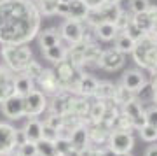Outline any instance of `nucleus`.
<instances>
[{"label": "nucleus", "instance_id": "1", "mask_svg": "<svg viewBox=\"0 0 157 156\" xmlns=\"http://www.w3.org/2000/svg\"><path fill=\"white\" fill-rule=\"evenodd\" d=\"M40 14L37 7L25 0H2L0 2V42L26 44L37 37Z\"/></svg>", "mask_w": 157, "mask_h": 156}, {"label": "nucleus", "instance_id": "2", "mask_svg": "<svg viewBox=\"0 0 157 156\" xmlns=\"http://www.w3.org/2000/svg\"><path fill=\"white\" fill-rule=\"evenodd\" d=\"M2 56L6 60V68L12 74H23L32 60V51L26 44H6L2 47Z\"/></svg>", "mask_w": 157, "mask_h": 156}, {"label": "nucleus", "instance_id": "3", "mask_svg": "<svg viewBox=\"0 0 157 156\" xmlns=\"http://www.w3.org/2000/svg\"><path fill=\"white\" fill-rule=\"evenodd\" d=\"M23 107H25V116L37 117L47 109V96L39 89H33L23 96Z\"/></svg>", "mask_w": 157, "mask_h": 156}, {"label": "nucleus", "instance_id": "4", "mask_svg": "<svg viewBox=\"0 0 157 156\" xmlns=\"http://www.w3.org/2000/svg\"><path fill=\"white\" fill-rule=\"evenodd\" d=\"M59 37L61 40L68 42L70 46L73 44H78L86 39V32H84V27L80 21H73V19H65L59 27Z\"/></svg>", "mask_w": 157, "mask_h": 156}, {"label": "nucleus", "instance_id": "5", "mask_svg": "<svg viewBox=\"0 0 157 156\" xmlns=\"http://www.w3.org/2000/svg\"><path fill=\"white\" fill-rule=\"evenodd\" d=\"M135 146V139L129 132H110L108 135V147L115 153V154H126L131 153Z\"/></svg>", "mask_w": 157, "mask_h": 156}, {"label": "nucleus", "instance_id": "6", "mask_svg": "<svg viewBox=\"0 0 157 156\" xmlns=\"http://www.w3.org/2000/svg\"><path fill=\"white\" fill-rule=\"evenodd\" d=\"M35 83L39 84V91H42L44 95H56L58 91H61V84H59V79H58L56 72L54 70H51V68H45L42 70L40 74V77L35 81Z\"/></svg>", "mask_w": 157, "mask_h": 156}, {"label": "nucleus", "instance_id": "7", "mask_svg": "<svg viewBox=\"0 0 157 156\" xmlns=\"http://www.w3.org/2000/svg\"><path fill=\"white\" fill-rule=\"evenodd\" d=\"M98 67L105 68V70H117V68H121L124 65V55L122 53H119L115 47H110V49H105L101 51V56L100 60H98V63H96Z\"/></svg>", "mask_w": 157, "mask_h": 156}, {"label": "nucleus", "instance_id": "8", "mask_svg": "<svg viewBox=\"0 0 157 156\" xmlns=\"http://www.w3.org/2000/svg\"><path fill=\"white\" fill-rule=\"evenodd\" d=\"M2 105V112L4 116L9 117V119H19L21 116H25V107H23V96L19 95H11L9 98L0 104Z\"/></svg>", "mask_w": 157, "mask_h": 156}, {"label": "nucleus", "instance_id": "9", "mask_svg": "<svg viewBox=\"0 0 157 156\" xmlns=\"http://www.w3.org/2000/svg\"><path fill=\"white\" fill-rule=\"evenodd\" d=\"M14 132L16 128L9 123H0V156L12 153L16 149L14 146Z\"/></svg>", "mask_w": 157, "mask_h": 156}, {"label": "nucleus", "instance_id": "10", "mask_svg": "<svg viewBox=\"0 0 157 156\" xmlns=\"http://www.w3.org/2000/svg\"><path fill=\"white\" fill-rule=\"evenodd\" d=\"M73 95L67 89H61L58 91L56 95H52V100H51V114H58V116H65L68 112V107H70V102H72Z\"/></svg>", "mask_w": 157, "mask_h": 156}, {"label": "nucleus", "instance_id": "11", "mask_svg": "<svg viewBox=\"0 0 157 156\" xmlns=\"http://www.w3.org/2000/svg\"><path fill=\"white\" fill-rule=\"evenodd\" d=\"M14 79H16V74H12L6 67H0V104L16 93L14 91Z\"/></svg>", "mask_w": 157, "mask_h": 156}, {"label": "nucleus", "instance_id": "12", "mask_svg": "<svg viewBox=\"0 0 157 156\" xmlns=\"http://www.w3.org/2000/svg\"><path fill=\"white\" fill-rule=\"evenodd\" d=\"M70 140V146H72V149L75 151H80L86 149L87 146H89V133H87V128H86V125H80L77 128L72 130V133L68 137Z\"/></svg>", "mask_w": 157, "mask_h": 156}, {"label": "nucleus", "instance_id": "13", "mask_svg": "<svg viewBox=\"0 0 157 156\" xmlns=\"http://www.w3.org/2000/svg\"><path fill=\"white\" fill-rule=\"evenodd\" d=\"M145 76L140 72V70H126V72L122 74V81H121V84H122L126 89H129V91H138V89L145 84Z\"/></svg>", "mask_w": 157, "mask_h": 156}, {"label": "nucleus", "instance_id": "14", "mask_svg": "<svg viewBox=\"0 0 157 156\" xmlns=\"http://www.w3.org/2000/svg\"><path fill=\"white\" fill-rule=\"evenodd\" d=\"M37 39H39V44L42 47V51L47 49V47H52L56 44H61V37H59V30L58 28H47V30H42L37 34Z\"/></svg>", "mask_w": 157, "mask_h": 156}, {"label": "nucleus", "instance_id": "15", "mask_svg": "<svg viewBox=\"0 0 157 156\" xmlns=\"http://www.w3.org/2000/svg\"><path fill=\"white\" fill-rule=\"evenodd\" d=\"M96 86H98V79L89 76V74H82L80 79H78L77 84V91L82 98H87V96H93L96 91Z\"/></svg>", "mask_w": 157, "mask_h": 156}, {"label": "nucleus", "instance_id": "16", "mask_svg": "<svg viewBox=\"0 0 157 156\" xmlns=\"http://www.w3.org/2000/svg\"><path fill=\"white\" fill-rule=\"evenodd\" d=\"M87 12L89 9L82 0H68V19L82 23L87 18Z\"/></svg>", "mask_w": 157, "mask_h": 156}, {"label": "nucleus", "instance_id": "17", "mask_svg": "<svg viewBox=\"0 0 157 156\" xmlns=\"http://www.w3.org/2000/svg\"><path fill=\"white\" fill-rule=\"evenodd\" d=\"M23 133H25V137H26L28 142L37 144V142L42 139V123H40L39 119H35V117L28 119L26 125H25V128H23Z\"/></svg>", "mask_w": 157, "mask_h": 156}, {"label": "nucleus", "instance_id": "18", "mask_svg": "<svg viewBox=\"0 0 157 156\" xmlns=\"http://www.w3.org/2000/svg\"><path fill=\"white\" fill-rule=\"evenodd\" d=\"M96 100L101 102H113V96H115V86L108 81H98V86H96L94 95Z\"/></svg>", "mask_w": 157, "mask_h": 156}, {"label": "nucleus", "instance_id": "19", "mask_svg": "<svg viewBox=\"0 0 157 156\" xmlns=\"http://www.w3.org/2000/svg\"><path fill=\"white\" fill-rule=\"evenodd\" d=\"M98 12H100L101 19H103V23H115L119 19V16H121V12H122V9H121V6H113V4H103L101 7H98Z\"/></svg>", "mask_w": 157, "mask_h": 156}, {"label": "nucleus", "instance_id": "20", "mask_svg": "<svg viewBox=\"0 0 157 156\" xmlns=\"http://www.w3.org/2000/svg\"><path fill=\"white\" fill-rule=\"evenodd\" d=\"M67 46L63 44H56V46H52V47H47V49H44L42 53H44V58L45 60H49L52 61V63H59V61L63 60H67Z\"/></svg>", "mask_w": 157, "mask_h": 156}, {"label": "nucleus", "instance_id": "21", "mask_svg": "<svg viewBox=\"0 0 157 156\" xmlns=\"http://www.w3.org/2000/svg\"><path fill=\"white\" fill-rule=\"evenodd\" d=\"M33 89H35V83L30 77H26L25 74L16 76V79H14V91H16V95L25 96V95H28L30 91H33Z\"/></svg>", "mask_w": 157, "mask_h": 156}, {"label": "nucleus", "instance_id": "22", "mask_svg": "<svg viewBox=\"0 0 157 156\" xmlns=\"http://www.w3.org/2000/svg\"><path fill=\"white\" fill-rule=\"evenodd\" d=\"M113 42H115V49H117L119 53H122V55L133 53V49H135V44H136L135 40L129 39V37L124 34V32H119V34L115 35Z\"/></svg>", "mask_w": 157, "mask_h": 156}, {"label": "nucleus", "instance_id": "23", "mask_svg": "<svg viewBox=\"0 0 157 156\" xmlns=\"http://www.w3.org/2000/svg\"><path fill=\"white\" fill-rule=\"evenodd\" d=\"M94 34H96L98 39L108 42V40L115 39V35H117L119 32H117V28H115V25H112V23H100V25L94 28Z\"/></svg>", "mask_w": 157, "mask_h": 156}, {"label": "nucleus", "instance_id": "24", "mask_svg": "<svg viewBox=\"0 0 157 156\" xmlns=\"http://www.w3.org/2000/svg\"><path fill=\"white\" fill-rule=\"evenodd\" d=\"M82 55H84V63H98L101 56V49L93 42H87L84 40V49H82Z\"/></svg>", "mask_w": 157, "mask_h": 156}, {"label": "nucleus", "instance_id": "25", "mask_svg": "<svg viewBox=\"0 0 157 156\" xmlns=\"http://www.w3.org/2000/svg\"><path fill=\"white\" fill-rule=\"evenodd\" d=\"M133 23H135L136 27L140 28L143 34H150L152 30H154V21H152V18L147 14V12H141V14H133Z\"/></svg>", "mask_w": 157, "mask_h": 156}, {"label": "nucleus", "instance_id": "26", "mask_svg": "<svg viewBox=\"0 0 157 156\" xmlns=\"http://www.w3.org/2000/svg\"><path fill=\"white\" fill-rule=\"evenodd\" d=\"M154 96H155V89L152 86V83H145L138 91H135V100L138 104H143V102H154Z\"/></svg>", "mask_w": 157, "mask_h": 156}, {"label": "nucleus", "instance_id": "27", "mask_svg": "<svg viewBox=\"0 0 157 156\" xmlns=\"http://www.w3.org/2000/svg\"><path fill=\"white\" fill-rule=\"evenodd\" d=\"M133 100H135V93H133V91L126 89L122 84L115 86V96H113V102H115V104L126 105V104H129V102H133Z\"/></svg>", "mask_w": 157, "mask_h": 156}, {"label": "nucleus", "instance_id": "28", "mask_svg": "<svg viewBox=\"0 0 157 156\" xmlns=\"http://www.w3.org/2000/svg\"><path fill=\"white\" fill-rule=\"evenodd\" d=\"M105 107H107V102H101V100H96L89 105V114L87 116L91 117L93 123H100L103 119V114H105Z\"/></svg>", "mask_w": 157, "mask_h": 156}, {"label": "nucleus", "instance_id": "29", "mask_svg": "<svg viewBox=\"0 0 157 156\" xmlns=\"http://www.w3.org/2000/svg\"><path fill=\"white\" fill-rule=\"evenodd\" d=\"M143 107H141V104H138L136 100L129 102V104H126V105H122V114L126 117H129L131 121L133 119H136V117L140 116V114H143Z\"/></svg>", "mask_w": 157, "mask_h": 156}, {"label": "nucleus", "instance_id": "30", "mask_svg": "<svg viewBox=\"0 0 157 156\" xmlns=\"http://www.w3.org/2000/svg\"><path fill=\"white\" fill-rule=\"evenodd\" d=\"M56 4L58 0H39V4H37V11L39 14L42 16H52V14H56Z\"/></svg>", "mask_w": 157, "mask_h": 156}, {"label": "nucleus", "instance_id": "31", "mask_svg": "<svg viewBox=\"0 0 157 156\" xmlns=\"http://www.w3.org/2000/svg\"><path fill=\"white\" fill-rule=\"evenodd\" d=\"M37 156H58L54 149V142H47V140L40 139L37 142Z\"/></svg>", "mask_w": 157, "mask_h": 156}, {"label": "nucleus", "instance_id": "32", "mask_svg": "<svg viewBox=\"0 0 157 156\" xmlns=\"http://www.w3.org/2000/svg\"><path fill=\"white\" fill-rule=\"evenodd\" d=\"M42 70H44V68H42V65H40L39 61L30 60V63L26 65V68L23 70V74H25L26 77H30V79H32V81L35 83V81H37V79L40 77V74H42Z\"/></svg>", "mask_w": 157, "mask_h": 156}, {"label": "nucleus", "instance_id": "33", "mask_svg": "<svg viewBox=\"0 0 157 156\" xmlns=\"http://www.w3.org/2000/svg\"><path fill=\"white\" fill-rule=\"evenodd\" d=\"M14 153H16L17 156H37V146H35L33 142H28V140H26L25 144L16 147Z\"/></svg>", "mask_w": 157, "mask_h": 156}, {"label": "nucleus", "instance_id": "34", "mask_svg": "<svg viewBox=\"0 0 157 156\" xmlns=\"http://www.w3.org/2000/svg\"><path fill=\"white\" fill-rule=\"evenodd\" d=\"M150 7V2L148 0H129V9L133 14H141V12H147Z\"/></svg>", "mask_w": 157, "mask_h": 156}, {"label": "nucleus", "instance_id": "35", "mask_svg": "<svg viewBox=\"0 0 157 156\" xmlns=\"http://www.w3.org/2000/svg\"><path fill=\"white\" fill-rule=\"evenodd\" d=\"M124 34L128 35L129 39H133L135 42H138V40H141L143 37H145V34H143V32H141L140 28H138V27L135 25V23H133V19H131V23H129L128 27H126Z\"/></svg>", "mask_w": 157, "mask_h": 156}, {"label": "nucleus", "instance_id": "36", "mask_svg": "<svg viewBox=\"0 0 157 156\" xmlns=\"http://www.w3.org/2000/svg\"><path fill=\"white\" fill-rule=\"evenodd\" d=\"M140 135L145 142H155L157 140V128H154L150 125H145L143 128H140Z\"/></svg>", "mask_w": 157, "mask_h": 156}, {"label": "nucleus", "instance_id": "37", "mask_svg": "<svg viewBox=\"0 0 157 156\" xmlns=\"http://www.w3.org/2000/svg\"><path fill=\"white\" fill-rule=\"evenodd\" d=\"M54 149H56V154H58V156L67 154L68 151L72 149V146H70V140H68V139H61V137H58V139L54 140Z\"/></svg>", "mask_w": 157, "mask_h": 156}, {"label": "nucleus", "instance_id": "38", "mask_svg": "<svg viewBox=\"0 0 157 156\" xmlns=\"http://www.w3.org/2000/svg\"><path fill=\"white\" fill-rule=\"evenodd\" d=\"M45 125L51 126V128H54V130H59V128H63V125H65V117L58 116V114H49V117L45 119Z\"/></svg>", "mask_w": 157, "mask_h": 156}, {"label": "nucleus", "instance_id": "39", "mask_svg": "<svg viewBox=\"0 0 157 156\" xmlns=\"http://www.w3.org/2000/svg\"><path fill=\"white\" fill-rule=\"evenodd\" d=\"M131 19H133V16H129L128 12H121V16H119V19L113 25H115V28H117V32H124L126 30V27H128L129 23H131Z\"/></svg>", "mask_w": 157, "mask_h": 156}, {"label": "nucleus", "instance_id": "40", "mask_svg": "<svg viewBox=\"0 0 157 156\" xmlns=\"http://www.w3.org/2000/svg\"><path fill=\"white\" fill-rule=\"evenodd\" d=\"M42 139L47 140V142H54L58 139V130L51 128L45 123H42Z\"/></svg>", "mask_w": 157, "mask_h": 156}, {"label": "nucleus", "instance_id": "41", "mask_svg": "<svg viewBox=\"0 0 157 156\" xmlns=\"http://www.w3.org/2000/svg\"><path fill=\"white\" fill-rule=\"evenodd\" d=\"M145 119H147V125H150V126L157 128V105L150 107L148 111H145Z\"/></svg>", "mask_w": 157, "mask_h": 156}, {"label": "nucleus", "instance_id": "42", "mask_svg": "<svg viewBox=\"0 0 157 156\" xmlns=\"http://www.w3.org/2000/svg\"><path fill=\"white\" fill-rule=\"evenodd\" d=\"M56 14L68 18V0H58V4H56Z\"/></svg>", "mask_w": 157, "mask_h": 156}, {"label": "nucleus", "instance_id": "43", "mask_svg": "<svg viewBox=\"0 0 157 156\" xmlns=\"http://www.w3.org/2000/svg\"><path fill=\"white\" fill-rule=\"evenodd\" d=\"M25 142H26V137L23 133V130H16V132H14V146L19 147V146L25 144Z\"/></svg>", "mask_w": 157, "mask_h": 156}, {"label": "nucleus", "instance_id": "44", "mask_svg": "<svg viewBox=\"0 0 157 156\" xmlns=\"http://www.w3.org/2000/svg\"><path fill=\"white\" fill-rule=\"evenodd\" d=\"M80 156H100V149H96L93 146H87L86 149L80 151Z\"/></svg>", "mask_w": 157, "mask_h": 156}, {"label": "nucleus", "instance_id": "45", "mask_svg": "<svg viewBox=\"0 0 157 156\" xmlns=\"http://www.w3.org/2000/svg\"><path fill=\"white\" fill-rule=\"evenodd\" d=\"M100 156H117V154L110 147H105V149H100Z\"/></svg>", "mask_w": 157, "mask_h": 156}, {"label": "nucleus", "instance_id": "46", "mask_svg": "<svg viewBox=\"0 0 157 156\" xmlns=\"http://www.w3.org/2000/svg\"><path fill=\"white\" fill-rule=\"evenodd\" d=\"M145 156H157V146H150L145 151Z\"/></svg>", "mask_w": 157, "mask_h": 156}, {"label": "nucleus", "instance_id": "47", "mask_svg": "<svg viewBox=\"0 0 157 156\" xmlns=\"http://www.w3.org/2000/svg\"><path fill=\"white\" fill-rule=\"evenodd\" d=\"M147 35H150L152 40H154V42H155V46H157V28H154V30H152L150 34H147Z\"/></svg>", "mask_w": 157, "mask_h": 156}, {"label": "nucleus", "instance_id": "48", "mask_svg": "<svg viewBox=\"0 0 157 156\" xmlns=\"http://www.w3.org/2000/svg\"><path fill=\"white\" fill-rule=\"evenodd\" d=\"M63 156H80V153H78V151H75V149H70L67 154H63Z\"/></svg>", "mask_w": 157, "mask_h": 156}, {"label": "nucleus", "instance_id": "49", "mask_svg": "<svg viewBox=\"0 0 157 156\" xmlns=\"http://www.w3.org/2000/svg\"><path fill=\"white\" fill-rule=\"evenodd\" d=\"M121 0H103V4H113V6H119Z\"/></svg>", "mask_w": 157, "mask_h": 156}, {"label": "nucleus", "instance_id": "50", "mask_svg": "<svg viewBox=\"0 0 157 156\" xmlns=\"http://www.w3.org/2000/svg\"><path fill=\"white\" fill-rule=\"evenodd\" d=\"M25 2H26V4H32V6H37V4H39V0H25Z\"/></svg>", "mask_w": 157, "mask_h": 156}, {"label": "nucleus", "instance_id": "51", "mask_svg": "<svg viewBox=\"0 0 157 156\" xmlns=\"http://www.w3.org/2000/svg\"><path fill=\"white\" fill-rule=\"evenodd\" d=\"M4 156H17V154L14 153V151H12V153H7V154H4Z\"/></svg>", "mask_w": 157, "mask_h": 156}, {"label": "nucleus", "instance_id": "52", "mask_svg": "<svg viewBox=\"0 0 157 156\" xmlns=\"http://www.w3.org/2000/svg\"><path fill=\"white\" fill-rule=\"evenodd\" d=\"M154 28H157V18L154 19Z\"/></svg>", "mask_w": 157, "mask_h": 156}, {"label": "nucleus", "instance_id": "53", "mask_svg": "<svg viewBox=\"0 0 157 156\" xmlns=\"http://www.w3.org/2000/svg\"><path fill=\"white\" fill-rule=\"evenodd\" d=\"M117 156H131V153H126V154H117Z\"/></svg>", "mask_w": 157, "mask_h": 156}]
</instances>
